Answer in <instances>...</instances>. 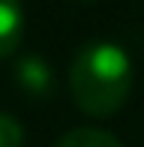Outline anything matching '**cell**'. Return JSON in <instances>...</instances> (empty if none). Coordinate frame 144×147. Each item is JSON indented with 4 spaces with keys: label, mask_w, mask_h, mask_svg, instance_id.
<instances>
[{
    "label": "cell",
    "mask_w": 144,
    "mask_h": 147,
    "mask_svg": "<svg viewBox=\"0 0 144 147\" xmlns=\"http://www.w3.org/2000/svg\"><path fill=\"white\" fill-rule=\"evenodd\" d=\"M69 90L75 105L90 117H111L132 90L129 54L114 42H90L72 60Z\"/></svg>",
    "instance_id": "1"
},
{
    "label": "cell",
    "mask_w": 144,
    "mask_h": 147,
    "mask_svg": "<svg viewBox=\"0 0 144 147\" xmlns=\"http://www.w3.org/2000/svg\"><path fill=\"white\" fill-rule=\"evenodd\" d=\"M15 84L27 93L30 99H51L54 96V69L48 66V60H42L39 54H24L15 60Z\"/></svg>",
    "instance_id": "2"
},
{
    "label": "cell",
    "mask_w": 144,
    "mask_h": 147,
    "mask_svg": "<svg viewBox=\"0 0 144 147\" xmlns=\"http://www.w3.org/2000/svg\"><path fill=\"white\" fill-rule=\"evenodd\" d=\"M24 9L21 0H0V57H9L21 45Z\"/></svg>",
    "instance_id": "3"
},
{
    "label": "cell",
    "mask_w": 144,
    "mask_h": 147,
    "mask_svg": "<svg viewBox=\"0 0 144 147\" xmlns=\"http://www.w3.org/2000/svg\"><path fill=\"white\" fill-rule=\"evenodd\" d=\"M57 147H123L111 132L102 129H90V126H81V129H72L57 141Z\"/></svg>",
    "instance_id": "4"
},
{
    "label": "cell",
    "mask_w": 144,
    "mask_h": 147,
    "mask_svg": "<svg viewBox=\"0 0 144 147\" xmlns=\"http://www.w3.org/2000/svg\"><path fill=\"white\" fill-rule=\"evenodd\" d=\"M21 141H24V132L18 120L9 114H0V147H21Z\"/></svg>",
    "instance_id": "5"
},
{
    "label": "cell",
    "mask_w": 144,
    "mask_h": 147,
    "mask_svg": "<svg viewBox=\"0 0 144 147\" xmlns=\"http://www.w3.org/2000/svg\"><path fill=\"white\" fill-rule=\"evenodd\" d=\"M81 3H90V0H81Z\"/></svg>",
    "instance_id": "6"
}]
</instances>
